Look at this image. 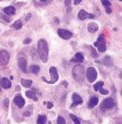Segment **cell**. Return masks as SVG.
<instances>
[{
  "label": "cell",
  "instance_id": "obj_8",
  "mask_svg": "<svg viewBox=\"0 0 122 124\" xmlns=\"http://www.w3.org/2000/svg\"><path fill=\"white\" fill-rule=\"evenodd\" d=\"M9 58H10L9 53H8L6 50L0 51V62H1V64L6 65V64L8 63V61H9Z\"/></svg>",
  "mask_w": 122,
  "mask_h": 124
},
{
  "label": "cell",
  "instance_id": "obj_10",
  "mask_svg": "<svg viewBox=\"0 0 122 124\" xmlns=\"http://www.w3.org/2000/svg\"><path fill=\"white\" fill-rule=\"evenodd\" d=\"M13 102H14V104H16V106H17V107H19V108H22L23 106H24V104H25L24 98L21 96L20 94H18V95H16V96L14 97Z\"/></svg>",
  "mask_w": 122,
  "mask_h": 124
},
{
  "label": "cell",
  "instance_id": "obj_12",
  "mask_svg": "<svg viewBox=\"0 0 122 124\" xmlns=\"http://www.w3.org/2000/svg\"><path fill=\"white\" fill-rule=\"evenodd\" d=\"M87 29L90 33H94V32H96L98 30V25L95 22H91V23H89L87 25Z\"/></svg>",
  "mask_w": 122,
  "mask_h": 124
},
{
  "label": "cell",
  "instance_id": "obj_14",
  "mask_svg": "<svg viewBox=\"0 0 122 124\" xmlns=\"http://www.w3.org/2000/svg\"><path fill=\"white\" fill-rule=\"evenodd\" d=\"M72 100H73V105H79V104H82V98L78 95V94L74 93L72 95Z\"/></svg>",
  "mask_w": 122,
  "mask_h": 124
},
{
  "label": "cell",
  "instance_id": "obj_28",
  "mask_svg": "<svg viewBox=\"0 0 122 124\" xmlns=\"http://www.w3.org/2000/svg\"><path fill=\"white\" fill-rule=\"evenodd\" d=\"M109 59H110L109 57H106L104 59V63H105V65H106V66H108V60H109ZM111 65H112V63H109V66H111Z\"/></svg>",
  "mask_w": 122,
  "mask_h": 124
},
{
  "label": "cell",
  "instance_id": "obj_5",
  "mask_svg": "<svg viewBox=\"0 0 122 124\" xmlns=\"http://www.w3.org/2000/svg\"><path fill=\"white\" fill-rule=\"evenodd\" d=\"M86 77L89 82H93L97 78V71L94 67H89L86 71Z\"/></svg>",
  "mask_w": 122,
  "mask_h": 124
},
{
  "label": "cell",
  "instance_id": "obj_19",
  "mask_svg": "<svg viewBox=\"0 0 122 124\" xmlns=\"http://www.w3.org/2000/svg\"><path fill=\"white\" fill-rule=\"evenodd\" d=\"M47 122V117L45 115H39L37 119V124H46Z\"/></svg>",
  "mask_w": 122,
  "mask_h": 124
},
{
  "label": "cell",
  "instance_id": "obj_30",
  "mask_svg": "<svg viewBox=\"0 0 122 124\" xmlns=\"http://www.w3.org/2000/svg\"><path fill=\"white\" fill-rule=\"evenodd\" d=\"M91 53H92V55H93V57H94V58H96V57H97V53L95 52L94 48H92V50H91Z\"/></svg>",
  "mask_w": 122,
  "mask_h": 124
},
{
  "label": "cell",
  "instance_id": "obj_7",
  "mask_svg": "<svg viewBox=\"0 0 122 124\" xmlns=\"http://www.w3.org/2000/svg\"><path fill=\"white\" fill-rule=\"evenodd\" d=\"M57 34L61 38H63V39H65V40L70 39V38L73 36L72 32H70L69 30H66V29H59V30L57 31Z\"/></svg>",
  "mask_w": 122,
  "mask_h": 124
},
{
  "label": "cell",
  "instance_id": "obj_9",
  "mask_svg": "<svg viewBox=\"0 0 122 124\" xmlns=\"http://www.w3.org/2000/svg\"><path fill=\"white\" fill-rule=\"evenodd\" d=\"M78 18L80 20H85V19H93L94 18V15L93 14H90L88 12L84 11V10H80L78 13Z\"/></svg>",
  "mask_w": 122,
  "mask_h": 124
},
{
  "label": "cell",
  "instance_id": "obj_21",
  "mask_svg": "<svg viewBox=\"0 0 122 124\" xmlns=\"http://www.w3.org/2000/svg\"><path fill=\"white\" fill-rule=\"evenodd\" d=\"M40 70V67L37 66V65H31L29 67V71L31 72V73H34V74H37Z\"/></svg>",
  "mask_w": 122,
  "mask_h": 124
},
{
  "label": "cell",
  "instance_id": "obj_2",
  "mask_svg": "<svg viewBox=\"0 0 122 124\" xmlns=\"http://www.w3.org/2000/svg\"><path fill=\"white\" fill-rule=\"evenodd\" d=\"M94 46L97 47L99 52H105L106 51V40H105V37L103 35H100L97 41L94 43Z\"/></svg>",
  "mask_w": 122,
  "mask_h": 124
},
{
  "label": "cell",
  "instance_id": "obj_16",
  "mask_svg": "<svg viewBox=\"0 0 122 124\" xmlns=\"http://www.w3.org/2000/svg\"><path fill=\"white\" fill-rule=\"evenodd\" d=\"M3 11H4V13H6L7 15H14L15 12H16L15 8L13 6H7V7L4 8Z\"/></svg>",
  "mask_w": 122,
  "mask_h": 124
},
{
  "label": "cell",
  "instance_id": "obj_6",
  "mask_svg": "<svg viewBox=\"0 0 122 124\" xmlns=\"http://www.w3.org/2000/svg\"><path fill=\"white\" fill-rule=\"evenodd\" d=\"M49 72H50V76H51V80H50V81H48L47 83L53 84V83H55L56 81L58 80V78H59V75H58L57 69H56L55 67H50Z\"/></svg>",
  "mask_w": 122,
  "mask_h": 124
},
{
  "label": "cell",
  "instance_id": "obj_29",
  "mask_svg": "<svg viewBox=\"0 0 122 124\" xmlns=\"http://www.w3.org/2000/svg\"><path fill=\"white\" fill-rule=\"evenodd\" d=\"M30 42H31V39H30V38H26V39L23 41V43H24V44H29Z\"/></svg>",
  "mask_w": 122,
  "mask_h": 124
},
{
  "label": "cell",
  "instance_id": "obj_22",
  "mask_svg": "<svg viewBox=\"0 0 122 124\" xmlns=\"http://www.w3.org/2000/svg\"><path fill=\"white\" fill-rule=\"evenodd\" d=\"M12 27H13L14 29H20L21 27H22V23H21V21L20 20H16L15 22L12 23Z\"/></svg>",
  "mask_w": 122,
  "mask_h": 124
},
{
  "label": "cell",
  "instance_id": "obj_25",
  "mask_svg": "<svg viewBox=\"0 0 122 124\" xmlns=\"http://www.w3.org/2000/svg\"><path fill=\"white\" fill-rule=\"evenodd\" d=\"M57 124H66V120L62 116H58V118H57Z\"/></svg>",
  "mask_w": 122,
  "mask_h": 124
},
{
  "label": "cell",
  "instance_id": "obj_34",
  "mask_svg": "<svg viewBox=\"0 0 122 124\" xmlns=\"http://www.w3.org/2000/svg\"><path fill=\"white\" fill-rule=\"evenodd\" d=\"M65 4H66L67 6H69V4H70V1H69V0H66V1H65Z\"/></svg>",
  "mask_w": 122,
  "mask_h": 124
},
{
  "label": "cell",
  "instance_id": "obj_3",
  "mask_svg": "<svg viewBox=\"0 0 122 124\" xmlns=\"http://www.w3.org/2000/svg\"><path fill=\"white\" fill-rule=\"evenodd\" d=\"M115 106V101L112 99V98H106V99H104L101 104H100V109L102 111H106L108 109H110L112 107H114Z\"/></svg>",
  "mask_w": 122,
  "mask_h": 124
},
{
  "label": "cell",
  "instance_id": "obj_32",
  "mask_svg": "<svg viewBox=\"0 0 122 124\" xmlns=\"http://www.w3.org/2000/svg\"><path fill=\"white\" fill-rule=\"evenodd\" d=\"M105 11H106V13H111V12H112V10H111L109 7H107V8H106V10H105Z\"/></svg>",
  "mask_w": 122,
  "mask_h": 124
},
{
  "label": "cell",
  "instance_id": "obj_37",
  "mask_svg": "<svg viewBox=\"0 0 122 124\" xmlns=\"http://www.w3.org/2000/svg\"><path fill=\"white\" fill-rule=\"evenodd\" d=\"M0 91H1V88H0Z\"/></svg>",
  "mask_w": 122,
  "mask_h": 124
},
{
  "label": "cell",
  "instance_id": "obj_18",
  "mask_svg": "<svg viewBox=\"0 0 122 124\" xmlns=\"http://www.w3.org/2000/svg\"><path fill=\"white\" fill-rule=\"evenodd\" d=\"M21 84H22L24 87L28 88L32 85V80H30V79H21Z\"/></svg>",
  "mask_w": 122,
  "mask_h": 124
},
{
  "label": "cell",
  "instance_id": "obj_35",
  "mask_svg": "<svg viewBox=\"0 0 122 124\" xmlns=\"http://www.w3.org/2000/svg\"><path fill=\"white\" fill-rule=\"evenodd\" d=\"M5 107H8V99H5Z\"/></svg>",
  "mask_w": 122,
  "mask_h": 124
},
{
  "label": "cell",
  "instance_id": "obj_27",
  "mask_svg": "<svg viewBox=\"0 0 122 124\" xmlns=\"http://www.w3.org/2000/svg\"><path fill=\"white\" fill-rule=\"evenodd\" d=\"M98 91H100V93L103 94V95H107L108 94V90H106V89H104V88H100Z\"/></svg>",
  "mask_w": 122,
  "mask_h": 124
},
{
  "label": "cell",
  "instance_id": "obj_31",
  "mask_svg": "<svg viewBox=\"0 0 122 124\" xmlns=\"http://www.w3.org/2000/svg\"><path fill=\"white\" fill-rule=\"evenodd\" d=\"M53 107V103L52 102H47V108L48 109H51Z\"/></svg>",
  "mask_w": 122,
  "mask_h": 124
},
{
  "label": "cell",
  "instance_id": "obj_11",
  "mask_svg": "<svg viewBox=\"0 0 122 124\" xmlns=\"http://www.w3.org/2000/svg\"><path fill=\"white\" fill-rule=\"evenodd\" d=\"M18 64H19V67H20V69L22 70V72L26 73V72H27V62H26V60H25V58L19 57Z\"/></svg>",
  "mask_w": 122,
  "mask_h": 124
},
{
  "label": "cell",
  "instance_id": "obj_36",
  "mask_svg": "<svg viewBox=\"0 0 122 124\" xmlns=\"http://www.w3.org/2000/svg\"><path fill=\"white\" fill-rule=\"evenodd\" d=\"M30 16H31V14H27V16H26V20H29V19H30Z\"/></svg>",
  "mask_w": 122,
  "mask_h": 124
},
{
  "label": "cell",
  "instance_id": "obj_20",
  "mask_svg": "<svg viewBox=\"0 0 122 124\" xmlns=\"http://www.w3.org/2000/svg\"><path fill=\"white\" fill-rule=\"evenodd\" d=\"M26 96H27L28 98H30V99L34 100V101H37V100H38V98H37L36 94H35L34 92H32V91H26Z\"/></svg>",
  "mask_w": 122,
  "mask_h": 124
},
{
  "label": "cell",
  "instance_id": "obj_26",
  "mask_svg": "<svg viewBox=\"0 0 122 124\" xmlns=\"http://www.w3.org/2000/svg\"><path fill=\"white\" fill-rule=\"evenodd\" d=\"M102 4H103V6H105V7H110V5H111V3H110V1H108V0H102Z\"/></svg>",
  "mask_w": 122,
  "mask_h": 124
},
{
  "label": "cell",
  "instance_id": "obj_17",
  "mask_svg": "<svg viewBox=\"0 0 122 124\" xmlns=\"http://www.w3.org/2000/svg\"><path fill=\"white\" fill-rule=\"evenodd\" d=\"M83 60H84V56H83V54L80 53V52H78V53H76V54L74 55V59H73L72 61H76V62L81 63V62H83Z\"/></svg>",
  "mask_w": 122,
  "mask_h": 124
},
{
  "label": "cell",
  "instance_id": "obj_24",
  "mask_svg": "<svg viewBox=\"0 0 122 124\" xmlns=\"http://www.w3.org/2000/svg\"><path fill=\"white\" fill-rule=\"evenodd\" d=\"M70 118L73 120V122H74V124H80V120L75 116V115H73V114H70Z\"/></svg>",
  "mask_w": 122,
  "mask_h": 124
},
{
  "label": "cell",
  "instance_id": "obj_15",
  "mask_svg": "<svg viewBox=\"0 0 122 124\" xmlns=\"http://www.w3.org/2000/svg\"><path fill=\"white\" fill-rule=\"evenodd\" d=\"M97 104H98V98L93 96L92 98H90L89 102H88V107H89V108H94Z\"/></svg>",
  "mask_w": 122,
  "mask_h": 124
},
{
  "label": "cell",
  "instance_id": "obj_1",
  "mask_svg": "<svg viewBox=\"0 0 122 124\" xmlns=\"http://www.w3.org/2000/svg\"><path fill=\"white\" fill-rule=\"evenodd\" d=\"M37 52L42 61L44 63L48 60V44L44 39H40L37 43Z\"/></svg>",
  "mask_w": 122,
  "mask_h": 124
},
{
  "label": "cell",
  "instance_id": "obj_23",
  "mask_svg": "<svg viewBox=\"0 0 122 124\" xmlns=\"http://www.w3.org/2000/svg\"><path fill=\"white\" fill-rule=\"evenodd\" d=\"M103 85H104V83L102 82V81H99V82H97L96 84H94L93 88H94V90H95V91H98L100 88H102V87H103Z\"/></svg>",
  "mask_w": 122,
  "mask_h": 124
},
{
  "label": "cell",
  "instance_id": "obj_13",
  "mask_svg": "<svg viewBox=\"0 0 122 124\" xmlns=\"http://www.w3.org/2000/svg\"><path fill=\"white\" fill-rule=\"evenodd\" d=\"M0 83H1V86L4 89H8L11 87V81L8 78H2L1 81H0Z\"/></svg>",
  "mask_w": 122,
  "mask_h": 124
},
{
  "label": "cell",
  "instance_id": "obj_33",
  "mask_svg": "<svg viewBox=\"0 0 122 124\" xmlns=\"http://www.w3.org/2000/svg\"><path fill=\"white\" fill-rule=\"evenodd\" d=\"M81 2V0H74V4L75 5H77V4H79Z\"/></svg>",
  "mask_w": 122,
  "mask_h": 124
},
{
  "label": "cell",
  "instance_id": "obj_4",
  "mask_svg": "<svg viewBox=\"0 0 122 124\" xmlns=\"http://www.w3.org/2000/svg\"><path fill=\"white\" fill-rule=\"evenodd\" d=\"M73 77L78 80V81H80L82 80L83 78V76H84V70H83V67L81 65H76L74 68H73Z\"/></svg>",
  "mask_w": 122,
  "mask_h": 124
}]
</instances>
